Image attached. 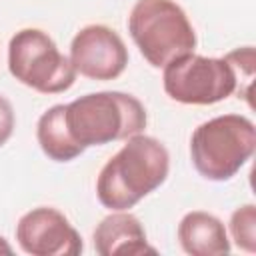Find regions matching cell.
Segmentation results:
<instances>
[{
	"mask_svg": "<svg viewBox=\"0 0 256 256\" xmlns=\"http://www.w3.org/2000/svg\"><path fill=\"white\" fill-rule=\"evenodd\" d=\"M170 170L166 146L146 134L126 138V144L102 166L96 196L108 210H128L164 184Z\"/></svg>",
	"mask_w": 256,
	"mask_h": 256,
	"instance_id": "1",
	"label": "cell"
},
{
	"mask_svg": "<svg viewBox=\"0 0 256 256\" xmlns=\"http://www.w3.org/2000/svg\"><path fill=\"white\" fill-rule=\"evenodd\" d=\"M146 122L142 102L124 92H94L64 104V124L72 140L84 150L140 134Z\"/></svg>",
	"mask_w": 256,
	"mask_h": 256,
	"instance_id": "2",
	"label": "cell"
},
{
	"mask_svg": "<svg viewBox=\"0 0 256 256\" xmlns=\"http://www.w3.org/2000/svg\"><path fill=\"white\" fill-rule=\"evenodd\" d=\"M256 148L254 122L242 114H224L202 122L190 138L192 164L212 182L230 180Z\"/></svg>",
	"mask_w": 256,
	"mask_h": 256,
	"instance_id": "3",
	"label": "cell"
},
{
	"mask_svg": "<svg viewBox=\"0 0 256 256\" xmlns=\"http://www.w3.org/2000/svg\"><path fill=\"white\" fill-rule=\"evenodd\" d=\"M128 32L154 68H164L196 48V32L174 0H138L128 16Z\"/></svg>",
	"mask_w": 256,
	"mask_h": 256,
	"instance_id": "4",
	"label": "cell"
},
{
	"mask_svg": "<svg viewBox=\"0 0 256 256\" xmlns=\"http://www.w3.org/2000/svg\"><path fill=\"white\" fill-rule=\"evenodd\" d=\"M8 68L18 82L42 94L66 92L76 80L70 58L38 28H22L10 38Z\"/></svg>",
	"mask_w": 256,
	"mask_h": 256,
	"instance_id": "5",
	"label": "cell"
},
{
	"mask_svg": "<svg viewBox=\"0 0 256 256\" xmlns=\"http://www.w3.org/2000/svg\"><path fill=\"white\" fill-rule=\"evenodd\" d=\"M164 92L192 106H208L226 100L238 88V78L226 58H208L200 54L180 56L164 66Z\"/></svg>",
	"mask_w": 256,
	"mask_h": 256,
	"instance_id": "6",
	"label": "cell"
},
{
	"mask_svg": "<svg viewBox=\"0 0 256 256\" xmlns=\"http://www.w3.org/2000/svg\"><path fill=\"white\" fill-rule=\"evenodd\" d=\"M68 58L76 74L106 82L126 70L128 48L116 30L104 24H90L72 38Z\"/></svg>",
	"mask_w": 256,
	"mask_h": 256,
	"instance_id": "7",
	"label": "cell"
},
{
	"mask_svg": "<svg viewBox=\"0 0 256 256\" xmlns=\"http://www.w3.org/2000/svg\"><path fill=\"white\" fill-rule=\"evenodd\" d=\"M18 246L32 256H78L82 238L70 220L56 208L38 206L16 224Z\"/></svg>",
	"mask_w": 256,
	"mask_h": 256,
	"instance_id": "8",
	"label": "cell"
},
{
	"mask_svg": "<svg viewBox=\"0 0 256 256\" xmlns=\"http://www.w3.org/2000/svg\"><path fill=\"white\" fill-rule=\"evenodd\" d=\"M94 248L100 256H138L156 252V248L148 244L140 220L126 210H114L112 214L100 220L94 230Z\"/></svg>",
	"mask_w": 256,
	"mask_h": 256,
	"instance_id": "9",
	"label": "cell"
},
{
	"mask_svg": "<svg viewBox=\"0 0 256 256\" xmlns=\"http://www.w3.org/2000/svg\"><path fill=\"white\" fill-rule=\"evenodd\" d=\"M178 240L190 256H218L230 252V238L220 218L214 214L194 210L178 224Z\"/></svg>",
	"mask_w": 256,
	"mask_h": 256,
	"instance_id": "10",
	"label": "cell"
},
{
	"mask_svg": "<svg viewBox=\"0 0 256 256\" xmlns=\"http://www.w3.org/2000/svg\"><path fill=\"white\" fill-rule=\"evenodd\" d=\"M36 138L42 152L54 162H70L84 152V148L72 140L64 124V104H56L40 116L36 124Z\"/></svg>",
	"mask_w": 256,
	"mask_h": 256,
	"instance_id": "11",
	"label": "cell"
},
{
	"mask_svg": "<svg viewBox=\"0 0 256 256\" xmlns=\"http://www.w3.org/2000/svg\"><path fill=\"white\" fill-rule=\"evenodd\" d=\"M230 234L234 244L254 254L256 252V208L254 204H244L236 208L230 216Z\"/></svg>",
	"mask_w": 256,
	"mask_h": 256,
	"instance_id": "12",
	"label": "cell"
},
{
	"mask_svg": "<svg viewBox=\"0 0 256 256\" xmlns=\"http://www.w3.org/2000/svg\"><path fill=\"white\" fill-rule=\"evenodd\" d=\"M16 126V116H14V108L10 104L8 98H4L0 94V146H4Z\"/></svg>",
	"mask_w": 256,
	"mask_h": 256,
	"instance_id": "13",
	"label": "cell"
},
{
	"mask_svg": "<svg viewBox=\"0 0 256 256\" xmlns=\"http://www.w3.org/2000/svg\"><path fill=\"white\" fill-rule=\"evenodd\" d=\"M0 254H12V248H10V244L0 236Z\"/></svg>",
	"mask_w": 256,
	"mask_h": 256,
	"instance_id": "14",
	"label": "cell"
}]
</instances>
